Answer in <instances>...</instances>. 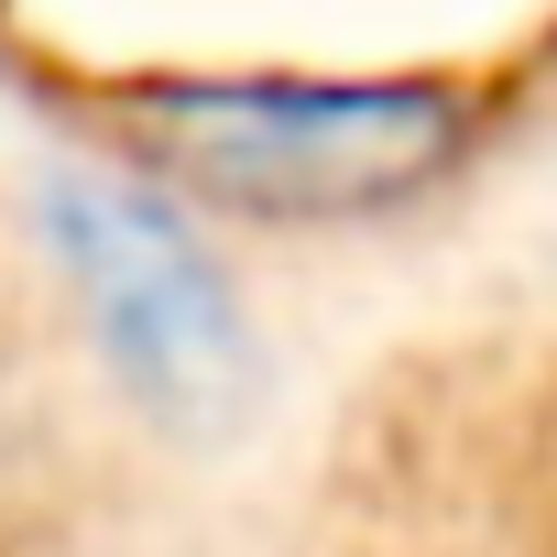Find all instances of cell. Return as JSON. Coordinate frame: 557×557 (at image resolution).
<instances>
[{"mask_svg":"<svg viewBox=\"0 0 557 557\" xmlns=\"http://www.w3.org/2000/svg\"><path fill=\"white\" fill-rule=\"evenodd\" d=\"M34 240L66 273V296L110 361V383L132 394V416L153 426H219L251 405V329L219 296L208 251L110 175H45L34 186Z\"/></svg>","mask_w":557,"mask_h":557,"instance_id":"obj_1","label":"cell"}]
</instances>
